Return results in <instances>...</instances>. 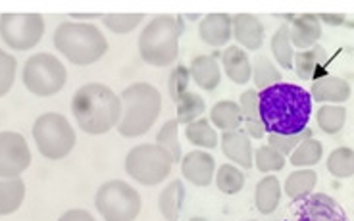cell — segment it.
<instances>
[{
    "label": "cell",
    "mask_w": 354,
    "mask_h": 221,
    "mask_svg": "<svg viewBox=\"0 0 354 221\" xmlns=\"http://www.w3.org/2000/svg\"><path fill=\"white\" fill-rule=\"evenodd\" d=\"M353 95V87L351 83L343 77L337 75H324L312 83L310 88V97L312 100H316L319 104H337L341 106L343 102H346Z\"/></svg>",
    "instance_id": "cell-14"
},
{
    "label": "cell",
    "mask_w": 354,
    "mask_h": 221,
    "mask_svg": "<svg viewBox=\"0 0 354 221\" xmlns=\"http://www.w3.org/2000/svg\"><path fill=\"white\" fill-rule=\"evenodd\" d=\"M181 173L195 186H208L216 175V158L206 151H193L181 158Z\"/></svg>",
    "instance_id": "cell-13"
},
{
    "label": "cell",
    "mask_w": 354,
    "mask_h": 221,
    "mask_svg": "<svg viewBox=\"0 0 354 221\" xmlns=\"http://www.w3.org/2000/svg\"><path fill=\"white\" fill-rule=\"evenodd\" d=\"M58 221H97L95 215L87 210H81V208H73V210H68L66 213H62V218Z\"/></svg>",
    "instance_id": "cell-42"
},
{
    "label": "cell",
    "mask_w": 354,
    "mask_h": 221,
    "mask_svg": "<svg viewBox=\"0 0 354 221\" xmlns=\"http://www.w3.org/2000/svg\"><path fill=\"white\" fill-rule=\"evenodd\" d=\"M189 221H208L206 218H201V215H196V218H191Z\"/></svg>",
    "instance_id": "cell-45"
},
{
    "label": "cell",
    "mask_w": 354,
    "mask_h": 221,
    "mask_svg": "<svg viewBox=\"0 0 354 221\" xmlns=\"http://www.w3.org/2000/svg\"><path fill=\"white\" fill-rule=\"evenodd\" d=\"M174 168V160L158 144H137L125 156V171L133 181L145 186H156L166 181Z\"/></svg>",
    "instance_id": "cell-7"
},
{
    "label": "cell",
    "mask_w": 354,
    "mask_h": 221,
    "mask_svg": "<svg viewBox=\"0 0 354 221\" xmlns=\"http://www.w3.org/2000/svg\"><path fill=\"white\" fill-rule=\"evenodd\" d=\"M71 114L87 135H106L120 125L122 98L102 83H85L71 98Z\"/></svg>",
    "instance_id": "cell-2"
},
{
    "label": "cell",
    "mask_w": 354,
    "mask_h": 221,
    "mask_svg": "<svg viewBox=\"0 0 354 221\" xmlns=\"http://www.w3.org/2000/svg\"><path fill=\"white\" fill-rule=\"evenodd\" d=\"M252 221H257V220H252Z\"/></svg>",
    "instance_id": "cell-46"
},
{
    "label": "cell",
    "mask_w": 354,
    "mask_h": 221,
    "mask_svg": "<svg viewBox=\"0 0 354 221\" xmlns=\"http://www.w3.org/2000/svg\"><path fill=\"white\" fill-rule=\"evenodd\" d=\"M318 18H319V21H322V19H326L329 26H341V23L345 21V18H343V16H328V14H322V16H318Z\"/></svg>",
    "instance_id": "cell-43"
},
{
    "label": "cell",
    "mask_w": 354,
    "mask_h": 221,
    "mask_svg": "<svg viewBox=\"0 0 354 221\" xmlns=\"http://www.w3.org/2000/svg\"><path fill=\"white\" fill-rule=\"evenodd\" d=\"M201 41L220 48L233 39V16L230 14H208L198 23Z\"/></svg>",
    "instance_id": "cell-17"
},
{
    "label": "cell",
    "mask_w": 354,
    "mask_h": 221,
    "mask_svg": "<svg viewBox=\"0 0 354 221\" xmlns=\"http://www.w3.org/2000/svg\"><path fill=\"white\" fill-rule=\"evenodd\" d=\"M312 97L295 83H275L258 93L260 117L268 135H299L312 117Z\"/></svg>",
    "instance_id": "cell-1"
},
{
    "label": "cell",
    "mask_w": 354,
    "mask_h": 221,
    "mask_svg": "<svg viewBox=\"0 0 354 221\" xmlns=\"http://www.w3.org/2000/svg\"><path fill=\"white\" fill-rule=\"evenodd\" d=\"M75 19H97L100 18V14H73Z\"/></svg>",
    "instance_id": "cell-44"
},
{
    "label": "cell",
    "mask_w": 354,
    "mask_h": 221,
    "mask_svg": "<svg viewBox=\"0 0 354 221\" xmlns=\"http://www.w3.org/2000/svg\"><path fill=\"white\" fill-rule=\"evenodd\" d=\"M329 56L326 52L324 46H312L308 50H301V52L295 54V64H292V70L297 73V77L301 81H314L328 75L324 71V66L328 64Z\"/></svg>",
    "instance_id": "cell-19"
},
{
    "label": "cell",
    "mask_w": 354,
    "mask_h": 221,
    "mask_svg": "<svg viewBox=\"0 0 354 221\" xmlns=\"http://www.w3.org/2000/svg\"><path fill=\"white\" fill-rule=\"evenodd\" d=\"M210 124L223 133L239 131L243 127V112H241L239 102L220 100L218 104H214L210 110Z\"/></svg>",
    "instance_id": "cell-24"
},
{
    "label": "cell",
    "mask_w": 354,
    "mask_h": 221,
    "mask_svg": "<svg viewBox=\"0 0 354 221\" xmlns=\"http://www.w3.org/2000/svg\"><path fill=\"white\" fill-rule=\"evenodd\" d=\"M141 206V195L122 179L102 183L95 195V208L104 221H135Z\"/></svg>",
    "instance_id": "cell-8"
},
{
    "label": "cell",
    "mask_w": 354,
    "mask_h": 221,
    "mask_svg": "<svg viewBox=\"0 0 354 221\" xmlns=\"http://www.w3.org/2000/svg\"><path fill=\"white\" fill-rule=\"evenodd\" d=\"M264 26L262 21L252 14H235L233 16V39L237 46L247 50H260L264 44Z\"/></svg>",
    "instance_id": "cell-18"
},
{
    "label": "cell",
    "mask_w": 354,
    "mask_h": 221,
    "mask_svg": "<svg viewBox=\"0 0 354 221\" xmlns=\"http://www.w3.org/2000/svg\"><path fill=\"white\" fill-rule=\"evenodd\" d=\"M183 200H185V186L181 179L171 181L162 193L158 198V208L160 213L164 215L166 221H179V213L183 208Z\"/></svg>",
    "instance_id": "cell-27"
},
{
    "label": "cell",
    "mask_w": 354,
    "mask_h": 221,
    "mask_svg": "<svg viewBox=\"0 0 354 221\" xmlns=\"http://www.w3.org/2000/svg\"><path fill=\"white\" fill-rule=\"evenodd\" d=\"M122 98V119L115 127L122 137L135 139L151 131L162 112V95L151 83H133L124 88Z\"/></svg>",
    "instance_id": "cell-4"
},
{
    "label": "cell",
    "mask_w": 354,
    "mask_h": 221,
    "mask_svg": "<svg viewBox=\"0 0 354 221\" xmlns=\"http://www.w3.org/2000/svg\"><path fill=\"white\" fill-rule=\"evenodd\" d=\"M31 166V151L24 135L16 131L0 133V179L19 177Z\"/></svg>",
    "instance_id": "cell-11"
},
{
    "label": "cell",
    "mask_w": 354,
    "mask_h": 221,
    "mask_svg": "<svg viewBox=\"0 0 354 221\" xmlns=\"http://www.w3.org/2000/svg\"><path fill=\"white\" fill-rule=\"evenodd\" d=\"M221 152L237 168L250 169L254 166V151L250 144V137L241 129L221 135Z\"/></svg>",
    "instance_id": "cell-15"
},
{
    "label": "cell",
    "mask_w": 354,
    "mask_h": 221,
    "mask_svg": "<svg viewBox=\"0 0 354 221\" xmlns=\"http://www.w3.org/2000/svg\"><path fill=\"white\" fill-rule=\"evenodd\" d=\"M16 70H18V60L0 48V98L6 97L16 81Z\"/></svg>",
    "instance_id": "cell-39"
},
{
    "label": "cell",
    "mask_w": 354,
    "mask_h": 221,
    "mask_svg": "<svg viewBox=\"0 0 354 221\" xmlns=\"http://www.w3.org/2000/svg\"><path fill=\"white\" fill-rule=\"evenodd\" d=\"M214 179H216L218 191L223 193V195H237V193L243 191V186H245V173L237 166H233V164H223V166H220V169L216 171Z\"/></svg>",
    "instance_id": "cell-35"
},
{
    "label": "cell",
    "mask_w": 354,
    "mask_h": 221,
    "mask_svg": "<svg viewBox=\"0 0 354 221\" xmlns=\"http://www.w3.org/2000/svg\"><path fill=\"white\" fill-rule=\"evenodd\" d=\"M44 35V19L39 14H2L0 37L12 50L26 52L35 48Z\"/></svg>",
    "instance_id": "cell-10"
},
{
    "label": "cell",
    "mask_w": 354,
    "mask_h": 221,
    "mask_svg": "<svg viewBox=\"0 0 354 221\" xmlns=\"http://www.w3.org/2000/svg\"><path fill=\"white\" fill-rule=\"evenodd\" d=\"M324 158V144L314 139V137H308L306 141H302L292 154L289 156V162H291L295 168H312L316 166L319 160Z\"/></svg>",
    "instance_id": "cell-31"
},
{
    "label": "cell",
    "mask_w": 354,
    "mask_h": 221,
    "mask_svg": "<svg viewBox=\"0 0 354 221\" xmlns=\"http://www.w3.org/2000/svg\"><path fill=\"white\" fill-rule=\"evenodd\" d=\"M185 139L191 144H195L203 151H212L220 144V139H218V133L212 127V124L206 119V117H201L193 124L185 125Z\"/></svg>",
    "instance_id": "cell-28"
},
{
    "label": "cell",
    "mask_w": 354,
    "mask_h": 221,
    "mask_svg": "<svg viewBox=\"0 0 354 221\" xmlns=\"http://www.w3.org/2000/svg\"><path fill=\"white\" fill-rule=\"evenodd\" d=\"M177 106V124L189 125L201 119V115L206 112V102L201 95H196L193 90H187L181 97V100L176 104Z\"/></svg>",
    "instance_id": "cell-32"
},
{
    "label": "cell",
    "mask_w": 354,
    "mask_h": 221,
    "mask_svg": "<svg viewBox=\"0 0 354 221\" xmlns=\"http://www.w3.org/2000/svg\"><path fill=\"white\" fill-rule=\"evenodd\" d=\"M142 19V14H106L102 16V23L115 35H127L141 26Z\"/></svg>",
    "instance_id": "cell-38"
},
{
    "label": "cell",
    "mask_w": 354,
    "mask_h": 221,
    "mask_svg": "<svg viewBox=\"0 0 354 221\" xmlns=\"http://www.w3.org/2000/svg\"><path fill=\"white\" fill-rule=\"evenodd\" d=\"M297 221H348L343 206L326 193H312L297 208Z\"/></svg>",
    "instance_id": "cell-12"
},
{
    "label": "cell",
    "mask_w": 354,
    "mask_h": 221,
    "mask_svg": "<svg viewBox=\"0 0 354 221\" xmlns=\"http://www.w3.org/2000/svg\"><path fill=\"white\" fill-rule=\"evenodd\" d=\"M285 164H287V160L283 154H279L270 144H262L254 152V166L262 173H277L285 168Z\"/></svg>",
    "instance_id": "cell-37"
},
{
    "label": "cell",
    "mask_w": 354,
    "mask_h": 221,
    "mask_svg": "<svg viewBox=\"0 0 354 221\" xmlns=\"http://www.w3.org/2000/svg\"><path fill=\"white\" fill-rule=\"evenodd\" d=\"M33 139L41 156L46 160H64L75 148V129L70 125V119L56 112H46L39 115L33 124Z\"/></svg>",
    "instance_id": "cell-6"
},
{
    "label": "cell",
    "mask_w": 354,
    "mask_h": 221,
    "mask_svg": "<svg viewBox=\"0 0 354 221\" xmlns=\"http://www.w3.org/2000/svg\"><path fill=\"white\" fill-rule=\"evenodd\" d=\"M54 48L75 66H91L104 58L108 41L95 23L62 21L53 37Z\"/></svg>",
    "instance_id": "cell-5"
},
{
    "label": "cell",
    "mask_w": 354,
    "mask_h": 221,
    "mask_svg": "<svg viewBox=\"0 0 354 221\" xmlns=\"http://www.w3.org/2000/svg\"><path fill=\"white\" fill-rule=\"evenodd\" d=\"M183 31L185 23L181 16H154L139 35V54L142 62L152 68H168L176 64Z\"/></svg>",
    "instance_id": "cell-3"
},
{
    "label": "cell",
    "mask_w": 354,
    "mask_h": 221,
    "mask_svg": "<svg viewBox=\"0 0 354 221\" xmlns=\"http://www.w3.org/2000/svg\"><path fill=\"white\" fill-rule=\"evenodd\" d=\"M26 200V183L21 177L0 179V215L18 212Z\"/></svg>",
    "instance_id": "cell-26"
},
{
    "label": "cell",
    "mask_w": 354,
    "mask_h": 221,
    "mask_svg": "<svg viewBox=\"0 0 354 221\" xmlns=\"http://www.w3.org/2000/svg\"><path fill=\"white\" fill-rule=\"evenodd\" d=\"M241 112H243V125H245V133L250 139H264L266 129L260 117V106H258V90L257 88H248L245 90L239 98Z\"/></svg>",
    "instance_id": "cell-22"
},
{
    "label": "cell",
    "mask_w": 354,
    "mask_h": 221,
    "mask_svg": "<svg viewBox=\"0 0 354 221\" xmlns=\"http://www.w3.org/2000/svg\"><path fill=\"white\" fill-rule=\"evenodd\" d=\"M326 168L337 179H351L354 177V151L348 146H339L329 154Z\"/></svg>",
    "instance_id": "cell-34"
},
{
    "label": "cell",
    "mask_w": 354,
    "mask_h": 221,
    "mask_svg": "<svg viewBox=\"0 0 354 221\" xmlns=\"http://www.w3.org/2000/svg\"><path fill=\"white\" fill-rule=\"evenodd\" d=\"M283 195V186L279 183V179L275 175H266L258 181L257 191H254V204H257L258 212L270 215L277 210V206L281 202Z\"/></svg>",
    "instance_id": "cell-23"
},
{
    "label": "cell",
    "mask_w": 354,
    "mask_h": 221,
    "mask_svg": "<svg viewBox=\"0 0 354 221\" xmlns=\"http://www.w3.org/2000/svg\"><path fill=\"white\" fill-rule=\"evenodd\" d=\"M189 83H191V71L187 66H177L171 70L168 77V93L169 98L174 100V102H179L181 97L185 95L187 90H189Z\"/></svg>",
    "instance_id": "cell-40"
},
{
    "label": "cell",
    "mask_w": 354,
    "mask_h": 221,
    "mask_svg": "<svg viewBox=\"0 0 354 221\" xmlns=\"http://www.w3.org/2000/svg\"><path fill=\"white\" fill-rule=\"evenodd\" d=\"M308 137H312V131L306 129V131L299 133V135H268V144L275 148L279 154H283L285 158H289L292 154V151L301 144L302 141H306Z\"/></svg>",
    "instance_id": "cell-41"
},
{
    "label": "cell",
    "mask_w": 354,
    "mask_h": 221,
    "mask_svg": "<svg viewBox=\"0 0 354 221\" xmlns=\"http://www.w3.org/2000/svg\"><path fill=\"white\" fill-rule=\"evenodd\" d=\"M272 52L277 64L285 68V70H292L295 64V46L291 43V31H289V23L279 26L272 37Z\"/></svg>",
    "instance_id": "cell-29"
},
{
    "label": "cell",
    "mask_w": 354,
    "mask_h": 221,
    "mask_svg": "<svg viewBox=\"0 0 354 221\" xmlns=\"http://www.w3.org/2000/svg\"><path fill=\"white\" fill-rule=\"evenodd\" d=\"M221 68L235 85H247L252 79V62L241 46H227L220 52Z\"/></svg>",
    "instance_id": "cell-20"
},
{
    "label": "cell",
    "mask_w": 354,
    "mask_h": 221,
    "mask_svg": "<svg viewBox=\"0 0 354 221\" xmlns=\"http://www.w3.org/2000/svg\"><path fill=\"white\" fill-rule=\"evenodd\" d=\"M156 144L168 152L174 164L181 160V142H179V124L177 119H169L162 125V129L156 135Z\"/></svg>",
    "instance_id": "cell-36"
},
{
    "label": "cell",
    "mask_w": 354,
    "mask_h": 221,
    "mask_svg": "<svg viewBox=\"0 0 354 221\" xmlns=\"http://www.w3.org/2000/svg\"><path fill=\"white\" fill-rule=\"evenodd\" d=\"M318 185V173L312 169H299L292 171L291 175L285 181V195L291 198L292 202H302L304 198H308L314 189Z\"/></svg>",
    "instance_id": "cell-25"
},
{
    "label": "cell",
    "mask_w": 354,
    "mask_h": 221,
    "mask_svg": "<svg viewBox=\"0 0 354 221\" xmlns=\"http://www.w3.org/2000/svg\"><path fill=\"white\" fill-rule=\"evenodd\" d=\"M21 81L29 93L35 97L46 98L60 93L68 81V71L54 54H33L24 66Z\"/></svg>",
    "instance_id": "cell-9"
},
{
    "label": "cell",
    "mask_w": 354,
    "mask_h": 221,
    "mask_svg": "<svg viewBox=\"0 0 354 221\" xmlns=\"http://www.w3.org/2000/svg\"><path fill=\"white\" fill-rule=\"evenodd\" d=\"M252 79H254V87L260 93V90L275 85V83H281L283 73L275 68L274 62L268 56L258 54V56H254V64H252Z\"/></svg>",
    "instance_id": "cell-30"
},
{
    "label": "cell",
    "mask_w": 354,
    "mask_h": 221,
    "mask_svg": "<svg viewBox=\"0 0 354 221\" xmlns=\"http://www.w3.org/2000/svg\"><path fill=\"white\" fill-rule=\"evenodd\" d=\"M316 122L326 135H337L346 124V110L337 104H324L316 112Z\"/></svg>",
    "instance_id": "cell-33"
},
{
    "label": "cell",
    "mask_w": 354,
    "mask_h": 221,
    "mask_svg": "<svg viewBox=\"0 0 354 221\" xmlns=\"http://www.w3.org/2000/svg\"><path fill=\"white\" fill-rule=\"evenodd\" d=\"M191 71V79L195 81L203 90H216L221 83V66L216 60V56H195L189 66Z\"/></svg>",
    "instance_id": "cell-21"
},
{
    "label": "cell",
    "mask_w": 354,
    "mask_h": 221,
    "mask_svg": "<svg viewBox=\"0 0 354 221\" xmlns=\"http://www.w3.org/2000/svg\"><path fill=\"white\" fill-rule=\"evenodd\" d=\"M289 31H291V43L299 50H308L316 46L322 39V21L316 14H301V16H289Z\"/></svg>",
    "instance_id": "cell-16"
}]
</instances>
